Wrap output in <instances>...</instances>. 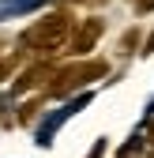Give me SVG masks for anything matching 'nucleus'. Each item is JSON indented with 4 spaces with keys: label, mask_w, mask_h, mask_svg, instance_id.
Returning <instances> with one entry per match:
<instances>
[{
    "label": "nucleus",
    "mask_w": 154,
    "mask_h": 158,
    "mask_svg": "<svg viewBox=\"0 0 154 158\" xmlns=\"http://www.w3.org/2000/svg\"><path fill=\"white\" fill-rule=\"evenodd\" d=\"M75 27H79L75 11L56 8V11H49L42 19H34V23L19 34V49H23L26 56H34V60H49V56H56V53H68Z\"/></svg>",
    "instance_id": "1"
},
{
    "label": "nucleus",
    "mask_w": 154,
    "mask_h": 158,
    "mask_svg": "<svg viewBox=\"0 0 154 158\" xmlns=\"http://www.w3.org/2000/svg\"><path fill=\"white\" fill-rule=\"evenodd\" d=\"M109 75V60H75V64H64L56 68V75L49 79V87L42 90L45 98H68L75 90H87L90 83H98V79Z\"/></svg>",
    "instance_id": "2"
},
{
    "label": "nucleus",
    "mask_w": 154,
    "mask_h": 158,
    "mask_svg": "<svg viewBox=\"0 0 154 158\" xmlns=\"http://www.w3.org/2000/svg\"><path fill=\"white\" fill-rule=\"evenodd\" d=\"M102 34H105V19H98V15L79 19V27H75V34H71V45H68V56L87 60V56L94 53V45L102 42Z\"/></svg>",
    "instance_id": "3"
},
{
    "label": "nucleus",
    "mask_w": 154,
    "mask_h": 158,
    "mask_svg": "<svg viewBox=\"0 0 154 158\" xmlns=\"http://www.w3.org/2000/svg\"><path fill=\"white\" fill-rule=\"evenodd\" d=\"M56 75V64L53 60H34L30 68H23V72H19V79H15V83H11V94H42L45 87H49V79Z\"/></svg>",
    "instance_id": "4"
},
{
    "label": "nucleus",
    "mask_w": 154,
    "mask_h": 158,
    "mask_svg": "<svg viewBox=\"0 0 154 158\" xmlns=\"http://www.w3.org/2000/svg\"><path fill=\"white\" fill-rule=\"evenodd\" d=\"M26 64V53L23 49H15V53H8V56H0V83H4V79H19V68Z\"/></svg>",
    "instance_id": "5"
},
{
    "label": "nucleus",
    "mask_w": 154,
    "mask_h": 158,
    "mask_svg": "<svg viewBox=\"0 0 154 158\" xmlns=\"http://www.w3.org/2000/svg\"><path fill=\"white\" fill-rule=\"evenodd\" d=\"M120 49H124V53H136V49H139V30H136V27L120 38Z\"/></svg>",
    "instance_id": "6"
},
{
    "label": "nucleus",
    "mask_w": 154,
    "mask_h": 158,
    "mask_svg": "<svg viewBox=\"0 0 154 158\" xmlns=\"http://www.w3.org/2000/svg\"><path fill=\"white\" fill-rule=\"evenodd\" d=\"M105 154H109V139L102 135V139H94V147L87 151V158H105Z\"/></svg>",
    "instance_id": "7"
},
{
    "label": "nucleus",
    "mask_w": 154,
    "mask_h": 158,
    "mask_svg": "<svg viewBox=\"0 0 154 158\" xmlns=\"http://www.w3.org/2000/svg\"><path fill=\"white\" fill-rule=\"evenodd\" d=\"M136 11H139V15H150V11H154V0H136Z\"/></svg>",
    "instance_id": "8"
},
{
    "label": "nucleus",
    "mask_w": 154,
    "mask_h": 158,
    "mask_svg": "<svg viewBox=\"0 0 154 158\" xmlns=\"http://www.w3.org/2000/svg\"><path fill=\"white\" fill-rule=\"evenodd\" d=\"M8 109H11V94H0V121L8 117Z\"/></svg>",
    "instance_id": "9"
},
{
    "label": "nucleus",
    "mask_w": 154,
    "mask_h": 158,
    "mask_svg": "<svg viewBox=\"0 0 154 158\" xmlns=\"http://www.w3.org/2000/svg\"><path fill=\"white\" fill-rule=\"evenodd\" d=\"M139 53H143V56H150V53H154V34L147 38V42H143V49H139Z\"/></svg>",
    "instance_id": "10"
},
{
    "label": "nucleus",
    "mask_w": 154,
    "mask_h": 158,
    "mask_svg": "<svg viewBox=\"0 0 154 158\" xmlns=\"http://www.w3.org/2000/svg\"><path fill=\"white\" fill-rule=\"evenodd\" d=\"M150 158H154V121H150Z\"/></svg>",
    "instance_id": "11"
},
{
    "label": "nucleus",
    "mask_w": 154,
    "mask_h": 158,
    "mask_svg": "<svg viewBox=\"0 0 154 158\" xmlns=\"http://www.w3.org/2000/svg\"><path fill=\"white\" fill-rule=\"evenodd\" d=\"M132 4H136V0H132Z\"/></svg>",
    "instance_id": "12"
}]
</instances>
